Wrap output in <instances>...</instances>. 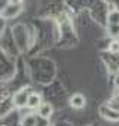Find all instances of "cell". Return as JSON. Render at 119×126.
I'll list each match as a JSON object with an SVG mask.
<instances>
[{
  "instance_id": "6da1fadb",
  "label": "cell",
  "mask_w": 119,
  "mask_h": 126,
  "mask_svg": "<svg viewBox=\"0 0 119 126\" xmlns=\"http://www.w3.org/2000/svg\"><path fill=\"white\" fill-rule=\"evenodd\" d=\"M28 96H30V94L27 92V89H21V91H20V92H17V94H15V96H14V102H15V105H17V107L27 105Z\"/></svg>"
},
{
  "instance_id": "7a4b0ae2",
  "label": "cell",
  "mask_w": 119,
  "mask_h": 126,
  "mask_svg": "<svg viewBox=\"0 0 119 126\" xmlns=\"http://www.w3.org/2000/svg\"><path fill=\"white\" fill-rule=\"evenodd\" d=\"M85 102H86V99H85V96L82 94H75V95L70 96V105L73 108H78L79 110V108H82L85 105Z\"/></svg>"
},
{
  "instance_id": "3957f363",
  "label": "cell",
  "mask_w": 119,
  "mask_h": 126,
  "mask_svg": "<svg viewBox=\"0 0 119 126\" xmlns=\"http://www.w3.org/2000/svg\"><path fill=\"white\" fill-rule=\"evenodd\" d=\"M37 113L42 119H49L51 114H52V105L49 102H42L40 107L37 108Z\"/></svg>"
},
{
  "instance_id": "277c9868",
  "label": "cell",
  "mask_w": 119,
  "mask_h": 126,
  "mask_svg": "<svg viewBox=\"0 0 119 126\" xmlns=\"http://www.w3.org/2000/svg\"><path fill=\"white\" fill-rule=\"evenodd\" d=\"M40 104H42L40 95L39 94H30L28 101H27V107H30V108H39Z\"/></svg>"
},
{
  "instance_id": "5b68a950",
  "label": "cell",
  "mask_w": 119,
  "mask_h": 126,
  "mask_svg": "<svg viewBox=\"0 0 119 126\" xmlns=\"http://www.w3.org/2000/svg\"><path fill=\"white\" fill-rule=\"evenodd\" d=\"M107 24H109V25H119V11H118V9H112V11H109V15H107Z\"/></svg>"
},
{
  "instance_id": "8992f818",
  "label": "cell",
  "mask_w": 119,
  "mask_h": 126,
  "mask_svg": "<svg viewBox=\"0 0 119 126\" xmlns=\"http://www.w3.org/2000/svg\"><path fill=\"white\" fill-rule=\"evenodd\" d=\"M20 12V5H8L5 9H3V15L5 16H8V18H11V16H14V15H17Z\"/></svg>"
},
{
  "instance_id": "52a82bcc",
  "label": "cell",
  "mask_w": 119,
  "mask_h": 126,
  "mask_svg": "<svg viewBox=\"0 0 119 126\" xmlns=\"http://www.w3.org/2000/svg\"><path fill=\"white\" fill-rule=\"evenodd\" d=\"M21 125H22V126H36V125H37V117H36L34 114H28V116H25V117L22 119Z\"/></svg>"
},
{
  "instance_id": "ba28073f",
  "label": "cell",
  "mask_w": 119,
  "mask_h": 126,
  "mask_svg": "<svg viewBox=\"0 0 119 126\" xmlns=\"http://www.w3.org/2000/svg\"><path fill=\"white\" fill-rule=\"evenodd\" d=\"M109 34L113 37L119 36V25H109Z\"/></svg>"
},
{
  "instance_id": "9c48e42d",
  "label": "cell",
  "mask_w": 119,
  "mask_h": 126,
  "mask_svg": "<svg viewBox=\"0 0 119 126\" xmlns=\"http://www.w3.org/2000/svg\"><path fill=\"white\" fill-rule=\"evenodd\" d=\"M109 50L112 52V53H118L119 52V42H112L110 45H109Z\"/></svg>"
},
{
  "instance_id": "30bf717a",
  "label": "cell",
  "mask_w": 119,
  "mask_h": 126,
  "mask_svg": "<svg viewBox=\"0 0 119 126\" xmlns=\"http://www.w3.org/2000/svg\"><path fill=\"white\" fill-rule=\"evenodd\" d=\"M9 3H11V5H20L21 0H9Z\"/></svg>"
}]
</instances>
